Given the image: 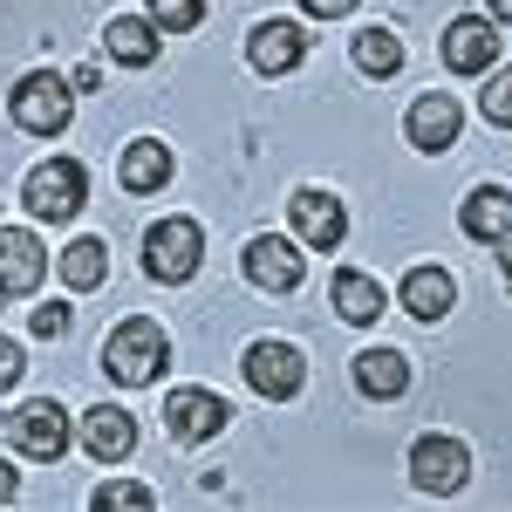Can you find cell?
Masks as SVG:
<instances>
[{
  "label": "cell",
  "instance_id": "cell-1",
  "mask_svg": "<svg viewBox=\"0 0 512 512\" xmlns=\"http://www.w3.org/2000/svg\"><path fill=\"white\" fill-rule=\"evenodd\" d=\"M164 362H171V342H164L158 321H144V315L117 321V335L103 342V369L117 376L123 390H144V383H158Z\"/></svg>",
  "mask_w": 512,
  "mask_h": 512
},
{
  "label": "cell",
  "instance_id": "cell-2",
  "mask_svg": "<svg viewBox=\"0 0 512 512\" xmlns=\"http://www.w3.org/2000/svg\"><path fill=\"white\" fill-rule=\"evenodd\" d=\"M7 110H14V123H21L28 137H62L69 117H76V82H62L55 69H35V76L14 82Z\"/></svg>",
  "mask_w": 512,
  "mask_h": 512
},
{
  "label": "cell",
  "instance_id": "cell-3",
  "mask_svg": "<svg viewBox=\"0 0 512 512\" xmlns=\"http://www.w3.org/2000/svg\"><path fill=\"white\" fill-rule=\"evenodd\" d=\"M82 198H89V171L76 158H48L28 171V185H21V205L35 212L41 226H69L82 212Z\"/></svg>",
  "mask_w": 512,
  "mask_h": 512
},
{
  "label": "cell",
  "instance_id": "cell-4",
  "mask_svg": "<svg viewBox=\"0 0 512 512\" xmlns=\"http://www.w3.org/2000/svg\"><path fill=\"white\" fill-rule=\"evenodd\" d=\"M205 267V233L198 219H158L144 233V274L164 280V287H185V280Z\"/></svg>",
  "mask_w": 512,
  "mask_h": 512
},
{
  "label": "cell",
  "instance_id": "cell-5",
  "mask_svg": "<svg viewBox=\"0 0 512 512\" xmlns=\"http://www.w3.org/2000/svg\"><path fill=\"white\" fill-rule=\"evenodd\" d=\"M7 437H14V451L55 465V458L69 451V410H62L55 396H35V403H21V410L7 417Z\"/></svg>",
  "mask_w": 512,
  "mask_h": 512
},
{
  "label": "cell",
  "instance_id": "cell-6",
  "mask_svg": "<svg viewBox=\"0 0 512 512\" xmlns=\"http://www.w3.org/2000/svg\"><path fill=\"white\" fill-rule=\"evenodd\" d=\"M465 472H472V451H465L458 437L431 431V437H417V444H410V485H417V492L451 499V492L465 485Z\"/></svg>",
  "mask_w": 512,
  "mask_h": 512
},
{
  "label": "cell",
  "instance_id": "cell-7",
  "mask_svg": "<svg viewBox=\"0 0 512 512\" xmlns=\"http://www.w3.org/2000/svg\"><path fill=\"white\" fill-rule=\"evenodd\" d=\"M287 219H294V239H301V246H315V253H335V246H342V233H349L342 198L321 192V185H301V192L287 198Z\"/></svg>",
  "mask_w": 512,
  "mask_h": 512
},
{
  "label": "cell",
  "instance_id": "cell-8",
  "mask_svg": "<svg viewBox=\"0 0 512 512\" xmlns=\"http://www.w3.org/2000/svg\"><path fill=\"white\" fill-rule=\"evenodd\" d=\"M233 424V410H226V396L212 390H171L164 396V431L178 437V444H205V437H219Z\"/></svg>",
  "mask_w": 512,
  "mask_h": 512
},
{
  "label": "cell",
  "instance_id": "cell-9",
  "mask_svg": "<svg viewBox=\"0 0 512 512\" xmlns=\"http://www.w3.org/2000/svg\"><path fill=\"white\" fill-rule=\"evenodd\" d=\"M246 383L260 396H274V403H287V396H301V383H308V362H301L294 342H253L246 349Z\"/></svg>",
  "mask_w": 512,
  "mask_h": 512
},
{
  "label": "cell",
  "instance_id": "cell-10",
  "mask_svg": "<svg viewBox=\"0 0 512 512\" xmlns=\"http://www.w3.org/2000/svg\"><path fill=\"white\" fill-rule=\"evenodd\" d=\"M499 62V28H492V14H458L451 28H444V69L451 76H485Z\"/></svg>",
  "mask_w": 512,
  "mask_h": 512
},
{
  "label": "cell",
  "instance_id": "cell-11",
  "mask_svg": "<svg viewBox=\"0 0 512 512\" xmlns=\"http://www.w3.org/2000/svg\"><path fill=\"white\" fill-rule=\"evenodd\" d=\"M246 62H253L260 76L301 69V62H308V28H301V21H260V28L246 35Z\"/></svg>",
  "mask_w": 512,
  "mask_h": 512
},
{
  "label": "cell",
  "instance_id": "cell-12",
  "mask_svg": "<svg viewBox=\"0 0 512 512\" xmlns=\"http://www.w3.org/2000/svg\"><path fill=\"white\" fill-rule=\"evenodd\" d=\"M41 274H48V253H41L35 233H21V226H0V301H21V294H35Z\"/></svg>",
  "mask_w": 512,
  "mask_h": 512
},
{
  "label": "cell",
  "instance_id": "cell-13",
  "mask_svg": "<svg viewBox=\"0 0 512 512\" xmlns=\"http://www.w3.org/2000/svg\"><path fill=\"white\" fill-rule=\"evenodd\" d=\"M403 130H410V144H417L424 158H437V151H451V144H458V130H465V110H458L444 89H431V96H417V103H410Z\"/></svg>",
  "mask_w": 512,
  "mask_h": 512
},
{
  "label": "cell",
  "instance_id": "cell-14",
  "mask_svg": "<svg viewBox=\"0 0 512 512\" xmlns=\"http://www.w3.org/2000/svg\"><path fill=\"white\" fill-rule=\"evenodd\" d=\"M82 451H89L96 465H123V458L137 451V417L117 410V403H96V410L82 417Z\"/></svg>",
  "mask_w": 512,
  "mask_h": 512
},
{
  "label": "cell",
  "instance_id": "cell-15",
  "mask_svg": "<svg viewBox=\"0 0 512 512\" xmlns=\"http://www.w3.org/2000/svg\"><path fill=\"white\" fill-rule=\"evenodd\" d=\"M246 280L267 287V294H294V287H301V253H294V239L260 233L246 246Z\"/></svg>",
  "mask_w": 512,
  "mask_h": 512
},
{
  "label": "cell",
  "instance_id": "cell-16",
  "mask_svg": "<svg viewBox=\"0 0 512 512\" xmlns=\"http://www.w3.org/2000/svg\"><path fill=\"white\" fill-rule=\"evenodd\" d=\"M458 226H465V239H478V246H499V239L512 233V192L506 185H478V192L458 205Z\"/></svg>",
  "mask_w": 512,
  "mask_h": 512
},
{
  "label": "cell",
  "instance_id": "cell-17",
  "mask_svg": "<svg viewBox=\"0 0 512 512\" xmlns=\"http://www.w3.org/2000/svg\"><path fill=\"white\" fill-rule=\"evenodd\" d=\"M171 171H178V158H171V144H158V137H137V144H123V192H164L171 185Z\"/></svg>",
  "mask_w": 512,
  "mask_h": 512
},
{
  "label": "cell",
  "instance_id": "cell-18",
  "mask_svg": "<svg viewBox=\"0 0 512 512\" xmlns=\"http://www.w3.org/2000/svg\"><path fill=\"white\" fill-rule=\"evenodd\" d=\"M396 301H403V315H417V321H444L451 301H458V287H451L444 267H410L403 287H396Z\"/></svg>",
  "mask_w": 512,
  "mask_h": 512
},
{
  "label": "cell",
  "instance_id": "cell-19",
  "mask_svg": "<svg viewBox=\"0 0 512 512\" xmlns=\"http://www.w3.org/2000/svg\"><path fill=\"white\" fill-rule=\"evenodd\" d=\"M355 390L376 396V403H390V396L410 390V362H403L396 349H362L355 355Z\"/></svg>",
  "mask_w": 512,
  "mask_h": 512
},
{
  "label": "cell",
  "instance_id": "cell-20",
  "mask_svg": "<svg viewBox=\"0 0 512 512\" xmlns=\"http://www.w3.org/2000/svg\"><path fill=\"white\" fill-rule=\"evenodd\" d=\"M103 41H110V55H117L123 69H151V62H158V28H151V14H117Z\"/></svg>",
  "mask_w": 512,
  "mask_h": 512
},
{
  "label": "cell",
  "instance_id": "cell-21",
  "mask_svg": "<svg viewBox=\"0 0 512 512\" xmlns=\"http://www.w3.org/2000/svg\"><path fill=\"white\" fill-rule=\"evenodd\" d=\"M328 294H335V315L355 321V328H369V321L383 315V287L369 274H355V267H342V274L328 280Z\"/></svg>",
  "mask_w": 512,
  "mask_h": 512
},
{
  "label": "cell",
  "instance_id": "cell-22",
  "mask_svg": "<svg viewBox=\"0 0 512 512\" xmlns=\"http://www.w3.org/2000/svg\"><path fill=\"white\" fill-rule=\"evenodd\" d=\"M103 274H110V246H103V239H69V246H62V280H69L76 294L103 287Z\"/></svg>",
  "mask_w": 512,
  "mask_h": 512
},
{
  "label": "cell",
  "instance_id": "cell-23",
  "mask_svg": "<svg viewBox=\"0 0 512 512\" xmlns=\"http://www.w3.org/2000/svg\"><path fill=\"white\" fill-rule=\"evenodd\" d=\"M355 69H362V76H396V69H403V41H396L390 28H362V35H355Z\"/></svg>",
  "mask_w": 512,
  "mask_h": 512
},
{
  "label": "cell",
  "instance_id": "cell-24",
  "mask_svg": "<svg viewBox=\"0 0 512 512\" xmlns=\"http://www.w3.org/2000/svg\"><path fill=\"white\" fill-rule=\"evenodd\" d=\"M478 110H485V123H492V130H512V69H485Z\"/></svg>",
  "mask_w": 512,
  "mask_h": 512
},
{
  "label": "cell",
  "instance_id": "cell-25",
  "mask_svg": "<svg viewBox=\"0 0 512 512\" xmlns=\"http://www.w3.org/2000/svg\"><path fill=\"white\" fill-rule=\"evenodd\" d=\"M205 21V0H151V28L158 35H192Z\"/></svg>",
  "mask_w": 512,
  "mask_h": 512
},
{
  "label": "cell",
  "instance_id": "cell-26",
  "mask_svg": "<svg viewBox=\"0 0 512 512\" xmlns=\"http://www.w3.org/2000/svg\"><path fill=\"white\" fill-rule=\"evenodd\" d=\"M96 512H110V506H158V492L151 485H130V478H117V485H96V499H89Z\"/></svg>",
  "mask_w": 512,
  "mask_h": 512
},
{
  "label": "cell",
  "instance_id": "cell-27",
  "mask_svg": "<svg viewBox=\"0 0 512 512\" xmlns=\"http://www.w3.org/2000/svg\"><path fill=\"white\" fill-rule=\"evenodd\" d=\"M69 321H76L69 308H35V335H41V342H62V335H69Z\"/></svg>",
  "mask_w": 512,
  "mask_h": 512
},
{
  "label": "cell",
  "instance_id": "cell-28",
  "mask_svg": "<svg viewBox=\"0 0 512 512\" xmlns=\"http://www.w3.org/2000/svg\"><path fill=\"white\" fill-rule=\"evenodd\" d=\"M21 369H28V362H21V342H7V335H0V396L21 383Z\"/></svg>",
  "mask_w": 512,
  "mask_h": 512
},
{
  "label": "cell",
  "instance_id": "cell-29",
  "mask_svg": "<svg viewBox=\"0 0 512 512\" xmlns=\"http://www.w3.org/2000/svg\"><path fill=\"white\" fill-rule=\"evenodd\" d=\"M315 21H342V14H355V0H301Z\"/></svg>",
  "mask_w": 512,
  "mask_h": 512
},
{
  "label": "cell",
  "instance_id": "cell-30",
  "mask_svg": "<svg viewBox=\"0 0 512 512\" xmlns=\"http://www.w3.org/2000/svg\"><path fill=\"white\" fill-rule=\"evenodd\" d=\"M14 492H21V478H14V465H7V458H0V506H7V499H14Z\"/></svg>",
  "mask_w": 512,
  "mask_h": 512
},
{
  "label": "cell",
  "instance_id": "cell-31",
  "mask_svg": "<svg viewBox=\"0 0 512 512\" xmlns=\"http://www.w3.org/2000/svg\"><path fill=\"white\" fill-rule=\"evenodd\" d=\"M499 267H506V287H512V233L499 239Z\"/></svg>",
  "mask_w": 512,
  "mask_h": 512
},
{
  "label": "cell",
  "instance_id": "cell-32",
  "mask_svg": "<svg viewBox=\"0 0 512 512\" xmlns=\"http://www.w3.org/2000/svg\"><path fill=\"white\" fill-rule=\"evenodd\" d=\"M492 21H512V0H492Z\"/></svg>",
  "mask_w": 512,
  "mask_h": 512
}]
</instances>
